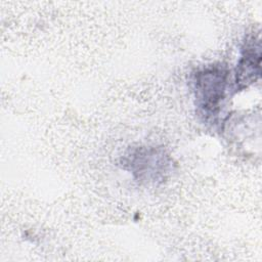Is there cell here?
Instances as JSON below:
<instances>
[{"instance_id": "cell-1", "label": "cell", "mask_w": 262, "mask_h": 262, "mask_svg": "<svg viewBox=\"0 0 262 262\" xmlns=\"http://www.w3.org/2000/svg\"><path fill=\"white\" fill-rule=\"evenodd\" d=\"M192 90L198 112L214 120L221 112L228 87V70L222 63L207 64L192 74Z\"/></svg>"}, {"instance_id": "cell-2", "label": "cell", "mask_w": 262, "mask_h": 262, "mask_svg": "<svg viewBox=\"0 0 262 262\" xmlns=\"http://www.w3.org/2000/svg\"><path fill=\"white\" fill-rule=\"evenodd\" d=\"M121 164L135 180L146 184L162 183L172 169V160L167 151L162 147L149 145L130 148L122 157Z\"/></svg>"}, {"instance_id": "cell-3", "label": "cell", "mask_w": 262, "mask_h": 262, "mask_svg": "<svg viewBox=\"0 0 262 262\" xmlns=\"http://www.w3.org/2000/svg\"><path fill=\"white\" fill-rule=\"evenodd\" d=\"M261 74V43L259 35L249 34L241 48L236 64L234 86L236 91L244 90L257 80Z\"/></svg>"}]
</instances>
